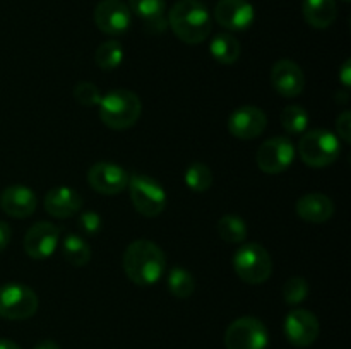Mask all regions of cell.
I'll return each instance as SVG.
<instances>
[{"instance_id":"obj_1","label":"cell","mask_w":351,"mask_h":349,"mask_svg":"<svg viewBox=\"0 0 351 349\" xmlns=\"http://www.w3.org/2000/svg\"><path fill=\"white\" fill-rule=\"evenodd\" d=\"M122 266L134 284L153 286L167 270V257L151 240H136L123 252Z\"/></svg>"},{"instance_id":"obj_2","label":"cell","mask_w":351,"mask_h":349,"mask_svg":"<svg viewBox=\"0 0 351 349\" xmlns=\"http://www.w3.org/2000/svg\"><path fill=\"white\" fill-rule=\"evenodd\" d=\"M168 26L187 44H199L211 34L213 19L208 7L199 0H180L168 12Z\"/></svg>"},{"instance_id":"obj_3","label":"cell","mask_w":351,"mask_h":349,"mask_svg":"<svg viewBox=\"0 0 351 349\" xmlns=\"http://www.w3.org/2000/svg\"><path fill=\"white\" fill-rule=\"evenodd\" d=\"M99 118L108 129H130L139 120L143 106L136 92L129 89H113L106 92L99 101Z\"/></svg>"},{"instance_id":"obj_4","label":"cell","mask_w":351,"mask_h":349,"mask_svg":"<svg viewBox=\"0 0 351 349\" xmlns=\"http://www.w3.org/2000/svg\"><path fill=\"white\" fill-rule=\"evenodd\" d=\"M298 154L307 166H329L341 154V140L331 130H308V132H304L300 142H298Z\"/></svg>"},{"instance_id":"obj_5","label":"cell","mask_w":351,"mask_h":349,"mask_svg":"<svg viewBox=\"0 0 351 349\" xmlns=\"http://www.w3.org/2000/svg\"><path fill=\"white\" fill-rule=\"evenodd\" d=\"M233 269L247 284H263L273 274L269 252L259 243H243L233 255Z\"/></svg>"},{"instance_id":"obj_6","label":"cell","mask_w":351,"mask_h":349,"mask_svg":"<svg viewBox=\"0 0 351 349\" xmlns=\"http://www.w3.org/2000/svg\"><path fill=\"white\" fill-rule=\"evenodd\" d=\"M127 188L136 211L146 218H156L167 207V192L163 185L147 174H130Z\"/></svg>"},{"instance_id":"obj_7","label":"cell","mask_w":351,"mask_h":349,"mask_svg":"<svg viewBox=\"0 0 351 349\" xmlns=\"http://www.w3.org/2000/svg\"><path fill=\"white\" fill-rule=\"evenodd\" d=\"M40 300L31 287L21 283L0 286V317L5 320H26L38 311Z\"/></svg>"},{"instance_id":"obj_8","label":"cell","mask_w":351,"mask_h":349,"mask_svg":"<svg viewBox=\"0 0 351 349\" xmlns=\"http://www.w3.org/2000/svg\"><path fill=\"white\" fill-rule=\"evenodd\" d=\"M267 342L269 334L266 325L256 317L237 318L225 332L226 349H266Z\"/></svg>"},{"instance_id":"obj_9","label":"cell","mask_w":351,"mask_h":349,"mask_svg":"<svg viewBox=\"0 0 351 349\" xmlns=\"http://www.w3.org/2000/svg\"><path fill=\"white\" fill-rule=\"evenodd\" d=\"M295 159V146L287 137H271L259 146L256 163L267 174H280L291 166Z\"/></svg>"},{"instance_id":"obj_10","label":"cell","mask_w":351,"mask_h":349,"mask_svg":"<svg viewBox=\"0 0 351 349\" xmlns=\"http://www.w3.org/2000/svg\"><path fill=\"white\" fill-rule=\"evenodd\" d=\"M285 335L288 342L297 348H307L314 344L319 337V320L312 311L304 308H295L285 318Z\"/></svg>"},{"instance_id":"obj_11","label":"cell","mask_w":351,"mask_h":349,"mask_svg":"<svg viewBox=\"0 0 351 349\" xmlns=\"http://www.w3.org/2000/svg\"><path fill=\"white\" fill-rule=\"evenodd\" d=\"M130 174L122 166L108 161L95 163L88 171V183L93 190L103 195H117L129 185Z\"/></svg>"},{"instance_id":"obj_12","label":"cell","mask_w":351,"mask_h":349,"mask_svg":"<svg viewBox=\"0 0 351 349\" xmlns=\"http://www.w3.org/2000/svg\"><path fill=\"white\" fill-rule=\"evenodd\" d=\"M60 240V228L53 222L40 221L24 235V250L34 260H45L53 255Z\"/></svg>"},{"instance_id":"obj_13","label":"cell","mask_w":351,"mask_h":349,"mask_svg":"<svg viewBox=\"0 0 351 349\" xmlns=\"http://www.w3.org/2000/svg\"><path fill=\"white\" fill-rule=\"evenodd\" d=\"M129 5L122 0H101L95 9V23L99 31L110 36L123 34L130 26Z\"/></svg>"},{"instance_id":"obj_14","label":"cell","mask_w":351,"mask_h":349,"mask_svg":"<svg viewBox=\"0 0 351 349\" xmlns=\"http://www.w3.org/2000/svg\"><path fill=\"white\" fill-rule=\"evenodd\" d=\"M228 130L233 137L242 140H250L259 137L266 130L267 118L266 113L252 105H245L237 108L228 118Z\"/></svg>"},{"instance_id":"obj_15","label":"cell","mask_w":351,"mask_h":349,"mask_svg":"<svg viewBox=\"0 0 351 349\" xmlns=\"http://www.w3.org/2000/svg\"><path fill=\"white\" fill-rule=\"evenodd\" d=\"M215 19L228 31H245L256 19V10L247 0H219L215 7Z\"/></svg>"},{"instance_id":"obj_16","label":"cell","mask_w":351,"mask_h":349,"mask_svg":"<svg viewBox=\"0 0 351 349\" xmlns=\"http://www.w3.org/2000/svg\"><path fill=\"white\" fill-rule=\"evenodd\" d=\"M271 82L278 94L285 98H297L304 92L305 75L300 65L293 60H278L271 68Z\"/></svg>"},{"instance_id":"obj_17","label":"cell","mask_w":351,"mask_h":349,"mask_svg":"<svg viewBox=\"0 0 351 349\" xmlns=\"http://www.w3.org/2000/svg\"><path fill=\"white\" fill-rule=\"evenodd\" d=\"M38 197L26 185H10L0 194V207L12 218H29L36 211Z\"/></svg>"},{"instance_id":"obj_18","label":"cell","mask_w":351,"mask_h":349,"mask_svg":"<svg viewBox=\"0 0 351 349\" xmlns=\"http://www.w3.org/2000/svg\"><path fill=\"white\" fill-rule=\"evenodd\" d=\"M298 218L314 224H322L329 221L335 214V202L324 194H307L300 197L295 205Z\"/></svg>"},{"instance_id":"obj_19","label":"cell","mask_w":351,"mask_h":349,"mask_svg":"<svg viewBox=\"0 0 351 349\" xmlns=\"http://www.w3.org/2000/svg\"><path fill=\"white\" fill-rule=\"evenodd\" d=\"M81 207L82 197L71 187H55L45 195V211L53 218H71Z\"/></svg>"},{"instance_id":"obj_20","label":"cell","mask_w":351,"mask_h":349,"mask_svg":"<svg viewBox=\"0 0 351 349\" xmlns=\"http://www.w3.org/2000/svg\"><path fill=\"white\" fill-rule=\"evenodd\" d=\"M129 9L143 21L149 33H163L167 29L165 0H129Z\"/></svg>"},{"instance_id":"obj_21","label":"cell","mask_w":351,"mask_h":349,"mask_svg":"<svg viewBox=\"0 0 351 349\" xmlns=\"http://www.w3.org/2000/svg\"><path fill=\"white\" fill-rule=\"evenodd\" d=\"M338 16L336 0H304V17L315 29H326Z\"/></svg>"},{"instance_id":"obj_22","label":"cell","mask_w":351,"mask_h":349,"mask_svg":"<svg viewBox=\"0 0 351 349\" xmlns=\"http://www.w3.org/2000/svg\"><path fill=\"white\" fill-rule=\"evenodd\" d=\"M209 51L216 62L223 65H233L240 58V41L230 33H219L209 43Z\"/></svg>"},{"instance_id":"obj_23","label":"cell","mask_w":351,"mask_h":349,"mask_svg":"<svg viewBox=\"0 0 351 349\" xmlns=\"http://www.w3.org/2000/svg\"><path fill=\"white\" fill-rule=\"evenodd\" d=\"M62 255H64L65 262H69L71 266L82 267L91 259V248L84 238L71 233L65 236L64 243H62Z\"/></svg>"},{"instance_id":"obj_24","label":"cell","mask_w":351,"mask_h":349,"mask_svg":"<svg viewBox=\"0 0 351 349\" xmlns=\"http://www.w3.org/2000/svg\"><path fill=\"white\" fill-rule=\"evenodd\" d=\"M167 284L170 293L173 294L175 298H180V300L191 298L195 289L194 276H192L187 269H184V267H171V269L168 270Z\"/></svg>"},{"instance_id":"obj_25","label":"cell","mask_w":351,"mask_h":349,"mask_svg":"<svg viewBox=\"0 0 351 349\" xmlns=\"http://www.w3.org/2000/svg\"><path fill=\"white\" fill-rule=\"evenodd\" d=\"M123 60V48L119 40L103 41L95 53V62L101 70H115Z\"/></svg>"},{"instance_id":"obj_26","label":"cell","mask_w":351,"mask_h":349,"mask_svg":"<svg viewBox=\"0 0 351 349\" xmlns=\"http://www.w3.org/2000/svg\"><path fill=\"white\" fill-rule=\"evenodd\" d=\"M218 235L226 243H243L247 238V224L240 216L225 214L216 224Z\"/></svg>"},{"instance_id":"obj_27","label":"cell","mask_w":351,"mask_h":349,"mask_svg":"<svg viewBox=\"0 0 351 349\" xmlns=\"http://www.w3.org/2000/svg\"><path fill=\"white\" fill-rule=\"evenodd\" d=\"M281 125L290 135H300L307 132L308 127V113L300 105H288L281 112Z\"/></svg>"},{"instance_id":"obj_28","label":"cell","mask_w":351,"mask_h":349,"mask_svg":"<svg viewBox=\"0 0 351 349\" xmlns=\"http://www.w3.org/2000/svg\"><path fill=\"white\" fill-rule=\"evenodd\" d=\"M184 180L192 192L202 194V192H208L211 188L213 173L208 164L201 163V161H195V163L189 164V168L185 170Z\"/></svg>"},{"instance_id":"obj_29","label":"cell","mask_w":351,"mask_h":349,"mask_svg":"<svg viewBox=\"0 0 351 349\" xmlns=\"http://www.w3.org/2000/svg\"><path fill=\"white\" fill-rule=\"evenodd\" d=\"M308 296V283L304 277H290L283 286V300L287 305H298Z\"/></svg>"},{"instance_id":"obj_30","label":"cell","mask_w":351,"mask_h":349,"mask_svg":"<svg viewBox=\"0 0 351 349\" xmlns=\"http://www.w3.org/2000/svg\"><path fill=\"white\" fill-rule=\"evenodd\" d=\"M74 98L77 99L79 105L86 106V108H93V106L99 105L103 94L98 86H95L93 82L81 81L74 86Z\"/></svg>"},{"instance_id":"obj_31","label":"cell","mask_w":351,"mask_h":349,"mask_svg":"<svg viewBox=\"0 0 351 349\" xmlns=\"http://www.w3.org/2000/svg\"><path fill=\"white\" fill-rule=\"evenodd\" d=\"M77 224L84 235L93 236V235H98L99 233V229H101V226H103V219L98 212L86 211L79 216Z\"/></svg>"},{"instance_id":"obj_32","label":"cell","mask_w":351,"mask_h":349,"mask_svg":"<svg viewBox=\"0 0 351 349\" xmlns=\"http://www.w3.org/2000/svg\"><path fill=\"white\" fill-rule=\"evenodd\" d=\"M336 130H338V139H341L345 144L351 142V112L345 109L339 113L336 118Z\"/></svg>"},{"instance_id":"obj_33","label":"cell","mask_w":351,"mask_h":349,"mask_svg":"<svg viewBox=\"0 0 351 349\" xmlns=\"http://www.w3.org/2000/svg\"><path fill=\"white\" fill-rule=\"evenodd\" d=\"M12 238V231H10V226L5 221H0V252L7 248V245L10 243Z\"/></svg>"},{"instance_id":"obj_34","label":"cell","mask_w":351,"mask_h":349,"mask_svg":"<svg viewBox=\"0 0 351 349\" xmlns=\"http://www.w3.org/2000/svg\"><path fill=\"white\" fill-rule=\"evenodd\" d=\"M339 77H341V82L345 88H350L351 86V60L348 58V60L343 64L341 70H339Z\"/></svg>"},{"instance_id":"obj_35","label":"cell","mask_w":351,"mask_h":349,"mask_svg":"<svg viewBox=\"0 0 351 349\" xmlns=\"http://www.w3.org/2000/svg\"><path fill=\"white\" fill-rule=\"evenodd\" d=\"M33 349H60L58 348V344L55 341H50V339H48V341H41V342H38L36 346H34Z\"/></svg>"},{"instance_id":"obj_36","label":"cell","mask_w":351,"mask_h":349,"mask_svg":"<svg viewBox=\"0 0 351 349\" xmlns=\"http://www.w3.org/2000/svg\"><path fill=\"white\" fill-rule=\"evenodd\" d=\"M0 349H21L16 342L9 341V339H0Z\"/></svg>"},{"instance_id":"obj_37","label":"cell","mask_w":351,"mask_h":349,"mask_svg":"<svg viewBox=\"0 0 351 349\" xmlns=\"http://www.w3.org/2000/svg\"><path fill=\"white\" fill-rule=\"evenodd\" d=\"M343 2H350V0H343Z\"/></svg>"}]
</instances>
